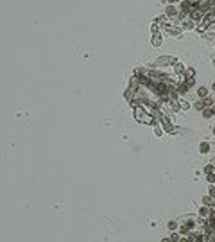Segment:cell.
I'll return each mask as SVG.
<instances>
[{"label": "cell", "instance_id": "7a4b0ae2", "mask_svg": "<svg viewBox=\"0 0 215 242\" xmlns=\"http://www.w3.org/2000/svg\"><path fill=\"white\" fill-rule=\"evenodd\" d=\"M194 228V221H192V219H188V221L185 222V228H183V231H188V229H192Z\"/></svg>", "mask_w": 215, "mask_h": 242}, {"label": "cell", "instance_id": "30bf717a", "mask_svg": "<svg viewBox=\"0 0 215 242\" xmlns=\"http://www.w3.org/2000/svg\"><path fill=\"white\" fill-rule=\"evenodd\" d=\"M208 181H210V183H213V181H215V176H213V174H210V176H208Z\"/></svg>", "mask_w": 215, "mask_h": 242}, {"label": "cell", "instance_id": "52a82bcc", "mask_svg": "<svg viewBox=\"0 0 215 242\" xmlns=\"http://www.w3.org/2000/svg\"><path fill=\"white\" fill-rule=\"evenodd\" d=\"M215 113V109H204V111H202V115H204V117H211Z\"/></svg>", "mask_w": 215, "mask_h": 242}, {"label": "cell", "instance_id": "ba28073f", "mask_svg": "<svg viewBox=\"0 0 215 242\" xmlns=\"http://www.w3.org/2000/svg\"><path fill=\"white\" fill-rule=\"evenodd\" d=\"M168 229H177V222L176 221H170V222H168Z\"/></svg>", "mask_w": 215, "mask_h": 242}, {"label": "cell", "instance_id": "8992f818", "mask_svg": "<svg viewBox=\"0 0 215 242\" xmlns=\"http://www.w3.org/2000/svg\"><path fill=\"white\" fill-rule=\"evenodd\" d=\"M194 108L197 109V111H202V109H204V104H202V102H195V104H194Z\"/></svg>", "mask_w": 215, "mask_h": 242}, {"label": "cell", "instance_id": "3957f363", "mask_svg": "<svg viewBox=\"0 0 215 242\" xmlns=\"http://www.w3.org/2000/svg\"><path fill=\"white\" fill-rule=\"evenodd\" d=\"M208 213H210V210H208L206 206H201V208H199V215H201V217H206Z\"/></svg>", "mask_w": 215, "mask_h": 242}, {"label": "cell", "instance_id": "8fae6325", "mask_svg": "<svg viewBox=\"0 0 215 242\" xmlns=\"http://www.w3.org/2000/svg\"><path fill=\"white\" fill-rule=\"evenodd\" d=\"M210 195L215 197V186H211V188H210Z\"/></svg>", "mask_w": 215, "mask_h": 242}, {"label": "cell", "instance_id": "4fadbf2b", "mask_svg": "<svg viewBox=\"0 0 215 242\" xmlns=\"http://www.w3.org/2000/svg\"><path fill=\"white\" fill-rule=\"evenodd\" d=\"M213 133H215V127H213Z\"/></svg>", "mask_w": 215, "mask_h": 242}, {"label": "cell", "instance_id": "7c38bea8", "mask_svg": "<svg viewBox=\"0 0 215 242\" xmlns=\"http://www.w3.org/2000/svg\"><path fill=\"white\" fill-rule=\"evenodd\" d=\"M213 90H215V83H213Z\"/></svg>", "mask_w": 215, "mask_h": 242}, {"label": "cell", "instance_id": "5b68a950", "mask_svg": "<svg viewBox=\"0 0 215 242\" xmlns=\"http://www.w3.org/2000/svg\"><path fill=\"white\" fill-rule=\"evenodd\" d=\"M176 13H177V9H176V7H172V6L167 9V15H168V16H174Z\"/></svg>", "mask_w": 215, "mask_h": 242}, {"label": "cell", "instance_id": "6da1fadb", "mask_svg": "<svg viewBox=\"0 0 215 242\" xmlns=\"http://www.w3.org/2000/svg\"><path fill=\"white\" fill-rule=\"evenodd\" d=\"M199 151L202 152V154H206V152L210 151V144H208V142H201V144H199Z\"/></svg>", "mask_w": 215, "mask_h": 242}, {"label": "cell", "instance_id": "277c9868", "mask_svg": "<svg viewBox=\"0 0 215 242\" xmlns=\"http://www.w3.org/2000/svg\"><path fill=\"white\" fill-rule=\"evenodd\" d=\"M197 93H199V97H206V95H208V90H206L204 86H201L199 90H197Z\"/></svg>", "mask_w": 215, "mask_h": 242}, {"label": "cell", "instance_id": "9c48e42d", "mask_svg": "<svg viewBox=\"0 0 215 242\" xmlns=\"http://www.w3.org/2000/svg\"><path fill=\"white\" fill-rule=\"evenodd\" d=\"M183 25H185V29H192V27H194V24H192V22H185Z\"/></svg>", "mask_w": 215, "mask_h": 242}]
</instances>
